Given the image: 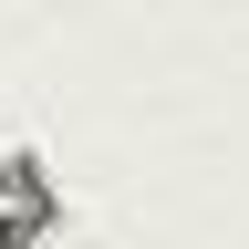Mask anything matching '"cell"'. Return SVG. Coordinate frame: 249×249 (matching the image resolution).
Masks as SVG:
<instances>
[{
    "mask_svg": "<svg viewBox=\"0 0 249 249\" xmlns=\"http://www.w3.org/2000/svg\"><path fill=\"white\" fill-rule=\"evenodd\" d=\"M52 218H62V197H52V177H42V156H0V249H42L52 239Z\"/></svg>",
    "mask_w": 249,
    "mask_h": 249,
    "instance_id": "cell-1",
    "label": "cell"
}]
</instances>
